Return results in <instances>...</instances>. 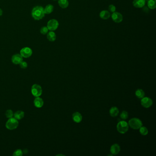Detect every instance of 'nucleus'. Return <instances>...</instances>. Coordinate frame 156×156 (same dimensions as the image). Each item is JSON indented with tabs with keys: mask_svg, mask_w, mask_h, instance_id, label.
<instances>
[{
	"mask_svg": "<svg viewBox=\"0 0 156 156\" xmlns=\"http://www.w3.org/2000/svg\"><path fill=\"white\" fill-rule=\"evenodd\" d=\"M31 14L34 19L36 20L42 19L45 16L44 8L42 6H36L33 8Z\"/></svg>",
	"mask_w": 156,
	"mask_h": 156,
	"instance_id": "1",
	"label": "nucleus"
},
{
	"mask_svg": "<svg viewBox=\"0 0 156 156\" xmlns=\"http://www.w3.org/2000/svg\"><path fill=\"white\" fill-rule=\"evenodd\" d=\"M19 125L18 120L14 117L9 118L6 122V127L9 130H13L16 129Z\"/></svg>",
	"mask_w": 156,
	"mask_h": 156,
	"instance_id": "2",
	"label": "nucleus"
},
{
	"mask_svg": "<svg viewBox=\"0 0 156 156\" xmlns=\"http://www.w3.org/2000/svg\"><path fill=\"white\" fill-rule=\"evenodd\" d=\"M128 124L131 128L135 130L139 129L143 125V123L141 120L136 118L130 120Z\"/></svg>",
	"mask_w": 156,
	"mask_h": 156,
	"instance_id": "3",
	"label": "nucleus"
},
{
	"mask_svg": "<svg viewBox=\"0 0 156 156\" xmlns=\"http://www.w3.org/2000/svg\"><path fill=\"white\" fill-rule=\"evenodd\" d=\"M118 131L121 134H125L129 129V124L125 121H120L117 125Z\"/></svg>",
	"mask_w": 156,
	"mask_h": 156,
	"instance_id": "4",
	"label": "nucleus"
},
{
	"mask_svg": "<svg viewBox=\"0 0 156 156\" xmlns=\"http://www.w3.org/2000/svg\"><path fill=\"white\" fill-rule=\"evenodd\" d=\"M31 93L35 97H39L42 93V89L40 85L35 84L32 87Z\"/></svg>",
	"mask_w": 156,
	"mask_h": 156,
	"instance_id": "5",
	"label": "nucleus"
},
{
	"mask_svg": "<svg viewBox=\"0 0 156 156\" xmlns=\"http://www.w3.org/2000/svg\"><path fill=\"white\" fill-rule=\"evenodd\" d=\"M59 22L57 20L55 19H51L48 22L47 27L49 30L51 31H55L59 26Z\"/></svg>",
	"mask_w": 156,
	"mask_h": 156,
	"instance_id": "6",
	"label": "nucleus"
},
{
	"mask_svg": "<svg viewBox=\"0 0 156 156\" xmlns=\"http://www.w3.org/2000/svg\"><path fill=\"white\" fill-rule=\"evenodd\" d=\"M33 51L29 47H24L20 50V55L24 58H29L32 56Z\"/></svg>",
	"mask_w": 156,
	"mask_h": 156,
	"instance_id": "7",
	"label": "nucleus"
},
{
	"mask_svg": "<svg viewBox=\"0 0 156 156\" xmlns=\"http://www.w3.org/2000/svg\"><path fill=\"white\" fill-rule=\"evenodd\" d=\"M153 104L152 100L148 97H144L141 98V104L144 108H148L152 106Z\"/></svg>",
	"mask_w": 156,
	"mask_h": 156,
	"instance_id": "8",
	"label": "nucleus"
},
{
	"mask_svg": "<svg viewBox=\"0 0 156 156\" xmlns=\"http://www.w3.org/2000/svg\"><path fill=\"white\" fill-rule=\"evenodd\" d=\"M111 17L113 21L116 23H120L123 19V17L121 14L118 12H114L111 15Z\"/></svg>",
	"mask_w": 156,
	"mask_h": 156,
	"instance_id": "9",
	"label": "nucleus"
},
{
	"mask_svg": "<svg viewBox=\"0 0 156 156\" xmlns=\"http://www.w3.org/2000/svg\"><path fill=\"white\" fill-rule=\"evenodd\" d=\"M12 61L14 64L18 65L23 61V57L20 54H15L12 56Z\"/></svg>",
	"mask_w": 156,
	"mask_h": 156,
	"instance_id": "10",
	"label": "nucleus"
},
{
	"mask_svg": "<svg viewBox=\"0 0 156 156\" xmlns=\"http://www.w3.org/2000/svg\"><path fill=\"white\" fill-rule=\"evenodd\" d=\"M120 147L118 144H114L110 148V152L113 155H117L120 152Z\"/></svg>",
	"mask_w": 156,
	"mask_h": 156,
	"instance_id": "11",
	"label": "nucleus"
},
{
	"mask_svg": "<svg viewBox=\"0 0 156 156\" xmlns=\"http://www.w3.org/2000/svg\"><path fill=\"white\" fill-rule=\"evenodd\" d=\"M145 0H134L133 5L135 8H142L145 6Z\"/></svg>",
	"mask_w": 156,
	"mask_h": 156,
	"instance_id": "12",
	"label": "nucleus"
},
{
	"mask_svg": "<svg viewBox=\"0 0 156 156\" xmlns=\"http://www.w3.org/2000/svg\"><path fill=\"white\" fill-rule=\"evenodd\" d=\"M34 105L37 108H41L44 105V101L39 97H36L33 101Z\"/></svg>",
	"mask_w": 156,
	"mask_h": 156,
	"instance_id": "13",
	"label": "nucleus"
},
{
	"mask_svg": "<svg viewBox=\"0 0 156 156\" xmlns=\"http://www.w3.org/2000/svg\"><path fill=\"white\" fill-rule=\"evenodd\" d=\"M72 119L76 123H80L82 120V116L79 112H75L72 115Z\"/></svg>",
	"mask_w": 156,
	"mask_h": 156,
	"instance_id": "14",
	"label": "nucleus"
},
{
	"mask_svg": "<svg viewBox=\"0 0 156 156\" xmlns=\"http://www.w3.org/2000/svg\"><path fill=\"white\" fill-rule=\"evenodd\" d=\"M99 16L101 18L103 19L107 20L110 17V12L107 10H103L100 12Z\"/></svg>",
	"mask_w": 156,
	"mask_h": 156,
	"instance_id": "15",
	"label": "nucleus"
},
{
	"mask_svg": "<svg viewBox=\"0 0 156 156\" xmlns=\"http://www.w3.org/2000/svg\"><path fill=\"white\" fill-rule=\"evenodd\" d=\"M13 116L14 117L16 118L17 120H21L24 116V112L21 110H18L14 114Z\"/></svg>",
	"mask_w": 156,
	"mask_h": 156,
	"instance_id": "16",
	"label": "nucleus"
},
{
	"mask_svg": "<svg viewBox=\"0 0 156 156\" xmlns=\"http://www.w3.org/2000/svg\"><path fill=\"white\" fill-rule=\"evenodd\" d=\"M47 38L50 42H54L56 39V35L55 33H54V32L50 31L47 33Z\"/></svg>",
	"mask_w": 156,
	"mask_h": 156,
	"instance_id": "17",
	"label": "nucleus"
},
{
	"mask_svg": "<svg viewBox=\"0 0 156 156\" xmlns=\"http://www.w3.org/2000/svg\"><path fill=\"white\" fill-rule=\"evenodd\" d=\"M110 116L112 117H116L119 114V109L116 107H113L110 108Z\"/></svg>",
	"mask_w": 156,
	"mask_h": 156,
	"instance_id": "18",
	"label": "nucleus"
},
{
	"mask_svg": "<svg viewBox=\"0 0 156 156\" xmlns=\"http://www.w3.org/2000/svg\"><path fill=\"white\" fill-rule=\"evenodd\" d=\"M58 4L60 8L65 9L69 6V2L68 0H58Z\"/></svg>",
	"mask_w": 156,
	"mask_h": 156,
	"instance_id": "19",
	"label": "nucleus"
},
{
	"mask_svg": "<svg viewBox=\"0 0 156 156\" xmlns=\"http://www.w3.org/2000/svg\"><path fill=\"white\" fill-rule=\"evenodd\" d=\"M54 10V6L51 4L47 5L45 8H44V11L45 14H49L52 13Z\"/></svg>",
	"mask_w": 156,
	"mask_h": 156,
	"instance_id": "20",
	"label": "nucleus"
},
{
	"mask_svg": "<svg viewBox=\"0 0 156 156\" xmlns=\"http://www.w3.org/2000/svg\"><path fill=\"white\" fill-rule=\"evenodd\" d=\"M135 95L136 96L139 98H144L145 96V93L143 91V90L141 89H137L136 92H135Z\"/></svg>",
	"mask_w": 156,
	"mask_h": 156,
	"instance_id": "21",
	"label": "nucleus"
},
{
	"mask_svg": "<svg viewBox=\"0 0 156 156\" xmlns=\"http://www.w3.org/2000/svg\"><path fill=\"white\" fill-rule=\"evenodd\" d=\"M147 6L151 9H154L156 8V0H148Z\"/></svg>",
	"mask_w": 156,
	"mask_h": 156,
	"instance_id": "22",
	"label": "nucleus"
},
{
	"mask_svg": "<svg viewBox=\"0 0 156 156\" xmlns=\"http://www.w3.org/2000/svg\"><path fill=\"white\" fill-rule=\"evenodd\" d=\"M140 132L143 135H147L148 131L146 127L145 126H141L140 128Z\"/></svg>",
	"mask_w": 156,
	"mask_h": 156,
	"instance_id": "23",
	"label": "nucleus"
},
{
	"mask_svg": "<svg viewBox=\"0 0 156 156\" xmlns=\"http://www.w3.org/2000/svg\"><path fill=\"white\" fill-rule=\"evenodd\" d=\"M14 114L12 110H8L6 112V117L8 118H11L13 116Z\"/></svg>",
	"mask_w": 156,
	"mask_h": 156,
	"instance_id": "24",
	"label": "nucleus"
},
{
	"mask_svg": "<svg viewBox=\"0 0 156 156\" xmlns=\"http://www.w3.org/2000/svg\"><path fill=\"white\" fill-rule=\"evenodd\" d=\"M49 29L48 28L45 26L42 27L40 29V32L41 34L43 35H45L47 34L48 32Z\"/></svg>",
	"mask_w": 156,
	"mask_h": 156,
	"instance_id": "25",
	"label": "nucleus"
},
{
	"mask_svg": "<svg viewBox=\"0 0 156 156\" xmlns=\"http://www.w3.org/2000/svg\"><path fill=\"white\" fill-rule=\"evenodd\" d=\"M120 116L122 120H126L128 117V113L125 111H123L120 114Z\"/></svg>",
	"mask_w": 156,
	"mask_h": 156,
	"instance_id": "26",
	"label": "nucleus"
},
{
	"mask_svg": "<svg viewBox=\"0 0 156 156\" xmlns=\"http://www.w3.org/2000/svg\"><path fill=\"white\" fill-rule=\"evenodd\" d=\"M23 154V152L21 149H17L14 152L13 154V156H21Z\"/></svg>",
	"mask_w": 156,
	"mask_h": 156,
	"instance_id": "27",
	"label": "nucleus"
},
{
	"mask_svg": "<svg viewBox=\"0 0 156 156\" xmlns=\"http://www.w3.org/2000/svg\"><path fill=\"white\" fill-rule=\"evenodd\" d=\"M108 11L110 12H111L112 13H114V12H116V7L113 5H110L108 6Z\"/></svg>",
	"mask_w": 156,
	"mask_h": 156,
	"instance_id": "28",
	"label": "nucleus"
},
{
	"mask_svg": "<svg viewBox=\"0 0 156 156\" xmlns=\"http://www.w3.org/2000/svg\"><path fill=\"white\" fill-rule=\"evenodd\" d=\"M19 65L20 67L22 68V69H26V68H27V67H28V64H27L26 62L22 61V62L19 64Z\"/></svg>",
	"mask_w": 156,
	"mask_h": 156,
	"instance_id": "29",
	"label": "nucleus"
},
{
	"mask_svg": "<svg viewBox=\"0 0 156 156\" xmlns=\"http://www.w3.org/2000/svg\"><path fill=\"white\" fill-rule=\"evenodd\" d=\"M2 14H3V12H2V10L0 9V16H2Z\"/></svg>",
	"mask_w": 156,
	"mask_h": 156,
	"instance_id": "30",
	"label": "nucleus"
},
{
	"mask_svg": "<svg viewBox=\"0 0 156 156\" xmlns=\"http://www.w3.org/2000/svg\"><path fill=\"white\" fill-rule=\"evenodd\" d=\"M53 1H57V0H53Z\"/></svg>",
	"mask_w": 156,
	"mask_h": 156,
	"instance_id": "31",
	"label": "nucleus"
}]
</instances>
